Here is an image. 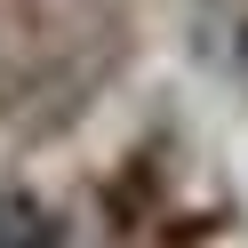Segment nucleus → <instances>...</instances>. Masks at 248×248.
I'll return each instance as SVG.
<instances>
[{
  "instance_id": "1",
  "label": "nucleus",
  "mask_w": 248,
  "mask_h": 248,
  "mask_svg": "<svg viewBox=\"0 0 248 248\" xmlns=\"http://www.w3.org/2000/svg\"><path fill=\"white\" fill-rule=\"evenodd\" d=\"M0 248H64V232H56V216L32 192L0 184Z\"/></svg>"
},
{
  "instance_id": "2",
  "label": "nucleus",
  "mask_w": 248,
  "mask_h": 248,
  "mask_svg": "<svg viewBox=\"0 0 248 248\" xmlns=\"http://www.w3.org/2000/svg\"><path fill=\"white\" fill-rule=\"evenodd\" d=\"M240 40H248V32H240ZM240 72H248V48H240Z\"/></svg>"
}]
</instances>
